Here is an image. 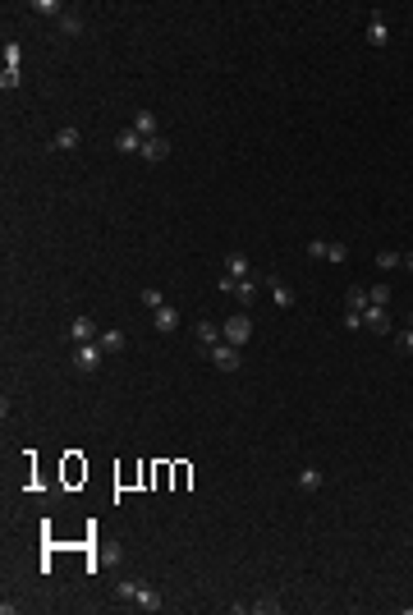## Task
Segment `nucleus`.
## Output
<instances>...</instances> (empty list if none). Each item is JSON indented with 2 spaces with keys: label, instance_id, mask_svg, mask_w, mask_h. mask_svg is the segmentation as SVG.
I'll list each match as a JSON object with an SVG mask.
<instances>
[{
  "label": "nucleus",
  "instance_id": "obj_1",
  "mask_svg": "<svg viewBox=\"0 0 413 615\" xmlns=\"http://www.w3.org/2000/svg\"><path fill=\"white\" fill-rule=\"evenodd\" d=\"M221 336H225V344H234V349L248 344V340H253V317H248V312H234V317L221 326Z\"/></svg>",
  "mask_w": 413,
  "mask_h": 615
},
{
  "label": "nucleus",
  "instance_id": "obj_2",
  "mask_svg": "<svg viewBox=\"0 0 413 615\" xmlns=\"http://www.w3.org/2000/svg\"><path fill=\"white\" fill-rule=\"evenodd\" d=\"M101 354H106V349H101L97 340H92V344H74V368L78 372H97L101 368Z\"/></svg>",
  "mask_w": 413,
  "mask_h": 615
},
{
  "label": "nucleus",
  "instance_id": "obj_3",
  "mask_svg": "<svg viewBox=\"0 0 413 615\" xmlns=\"http://www.w3.org/2000/svg\"><path fill=\"white\" fill-rule=\"evenodd\" d=\"M101 336V326L92 322L88 312H83V317H74V322H69V340H74V344H92V340Z\"/></svg>",
  "mask_w": 413,
  "mask_h": 615
},
{
  "label": "nucleus",
  "instance_id": "obj_4",
  "mask_svg": "<svg viewBox=\"0 0 413 615\" xmlns=\"http://www.w3.org/2000/svg\"><path fill=\"white\" fill-rule=\"evenodd\" d=\"M363 331H372V336H390V312L386 308H363Z\"/></svg>",
  "mask_w": 413,
  "mask_h": 615
},
{
  "label": "nucleus",
  "instance_id": "obj_5",
  "mask_svg": "<svg viewBox=\"0 0 413 615\" xmlns=\"http://www.w3.org/2000/svg\"><path fill=\"white\" fill-rule=\"evenodd\" d=\"M207 358H212L221 372H239V349H234V344H212Z\"/></svg>",
  "mask_w": 413,
  "mask_h": 615
},
{
  "label": "nucleus",
  "instance_id": "obj_6",
  "mask_svg": "<svg viewBox=\"0 0 413 615\" xmlns=\"http://www.w3.org/2000/svg\"><path fill=\"white\" fill-rule=\"evenodd\" d=\"M78 142H83L78 124H60V129H55V152H74Z\"/></svg>",
  "mask_w": 413,
  "mask_h": 615
},
{
  "label": "nucleus",
  "instance_id": "obj_7",
  "mask_svg": "<svg viewBox=\"0 0 413 615\" xmlns=\"http://www.w3.org/2000/svg\"><path fill=\"white\" fill-rule=\"evenodd\" d=\"M138 156H142V161H166V156H170V142L161 138V134H156V138H142V152H138Z\"/></svg>",
  "mask_w": 413,
  "mask_h": 615
},
{
  "label": "nucleus",
  "instance_id": "obj_8",
  "mask_svg": "<svg viewBox=\"0 0 413 615\" xmlns=\"http://www.w3.org/2000/svg\"><path fill=\"white\" fill-rule=\"evenodd\" d=\"M367 42H372L377 51H381V47H390V23H386L381 14H377L372 23H367Z\"/></svg>",
  "mask_w": 413,
  "mask_h": 615
},
{
  "label": "nucleus",
  "instance_id": "obj_9",
  "mask_svg": "<svg viewBox=\"0 0 413 615\" xmlns=\"http://www.w3.org/2000/svg\"><path fill=\"white\" fill-rule=\"evenodd\" d=\"M152 317H156V331H166V336H170V331H179V308H166V303H161Z\"/></svg>",
  "mask_w": 413,
  "mask_h": 615
},
{
  "label": "nucleus",
  "instance_id": "obj_10",
  "mask_svg": "<svg viewBox=\"0 0 413 615\" xmlns=\"http://www.w3.org/2000/svg\"><path fill=\"white\" fill-rule=\"evenodd\" d=\"M258 276H244V280H234V299H239V303H258Z\"/></svg>",
  "mask_w": 413,
  "mask_h": 615
},
{
  "label": "nucleus",
  "instance_id": "obj_11",
  "mask_svg": "<svg viewBox=\"0 0 413 615\" xmlns=\"http://www.w3.org/2000/svg\"><path fill=\"white\" fill-rule=\"evenodd\" d=\"M161 606H166V601L156 597L152 588H142V583H138V597H134V611H147V615H152V611H161Z\"/></svg>",
  "mask_w": 413,
  "mask_h": 615
},
{
  "label": "nucleus",
  "instance_id": "obj_12",
  "mask_svg": "<svg viewBox=\"0 0 413 615\" xmlns=\"http://www.w3.org/2000/svg\"><path fill=\"white\" fill-rule=\"evenodd\" d=\"M115 147H120L124 156H138V152H142V134H134V129H120V138H115Z\"/></svg>",
  "mask_w": 413,
  "mask_h": 615
},
{
  "label": "nucleus",
  "instance_id": "obj_13",
  "mask_svg": "<svg viewBox=\"0 0 413 615\" xmlns=\"http://www.w3.org/2000/svg\"><path fill=\"white\" fill-rule=\"evenodd\" d=\"M266 285H271V299H275V308H294V290L285 285V280L266 276Z\"/></svg>",
  "mask_w": 413,
  "mask_h": 615
},
{
  "label": "nucleus",
  "instance_id": "obj_14",
  "mask_svg": "<svg viewBox=\"0 0 413 615\" xmlns=\"http://www.w3.org/2000/svg\"><path fill=\"white\" fill-rule=\"evenodd\" d=\"M216 340H225V336H221V326H216V322H198V349H202V354L212 349Z\"/></svg>",
  "mask_w": 413,
  "mask_h": 615
},
{
  "label": "nucleus",
  "instance_id": "obj_15",
  "mask_svg": "<svg viewBox=\"0 0 413 615\" xmlns=\"http://www.w3.org/2000/svg\"><path fill=\"white\" fill-rule=\"evenodd\" d=\"M129 129H134V134H142V138H156V115H152V110H138Z\"/></svg>",
  "mask_w": 413,
  "mask_h": 615
},
{
  "label": "nucleus",
  "instance_id": "obj_16",
  "mask_svg": "<svg viewBox=\"0 0 413 615\" xmlns=\"http://www.w3.org/2000/svg\"><path fill=\"white\" fill-rule=\"evenodd\" d=\"M97 344H101L106 354H120L129 340H124V331H115V326H110V331H101V336H97Z\"/></svg>",
  "mask_w": 413,
  "mask_h": 615
},
{
  "label": "nucleus",
  "instance_id": "obj_17",
  "mask_svg": "<svg viewBox=\"0 0 413 615\" xmlns=\"http://www.w3.org/2000/svg\"><path fill=\"white\" fill-rule=\"evenodd\" d=\"M294 482H299V492H317L321 482H326V473H321V468H299Z\"/></svg>",
  "mask_w": 413,
  "mask_h": 615
},
{
  "label": "nucleus",
  "instance_id": "obj_18",
  "mask_svg": "<svg viewBox=\"0 0 413 615\" xmlns=\"http://www.w3.org/2000/svg\"><path fill=\"white\" fill-rule=\"evenodd\" d=\"M225 271H229V276H234V280L253 276V266H248V258H244V253H229V258H225Z\"/></svg>",
  "mask_w": 413,
  "mask_h": 615
},
{
  "label": "nucleus",
  "instance_id": "obj_19",
  "mask_svg": "<svg viewBox=\"0 0 413 615\" xmlns=\"http://www.w3.org/2000/svg\"><path fill=\"white\" fill-rule=\"evenodd\" d=\"M345 308H353V312H363V308H367V290H363V285H353V290L345 294Z\"/></svg>",
  "mask_w": 413,
  "mask_h": 615
},
{
  "label": "nucleus",
  "instance_id": "obj_20",
  "mask_svg": "<svg viewBox=\"0 0 413 615\" xmlns=\"http://www.w3.org/2000/svg\"><path fill=\"white\" fill-rule=\"evenodd\" d=\"M377 266H381V271H390V266H404V253L386 248V253H377Z\"/></svg>",
  "mask_w": 413,
  "mask_h": 615
},
{
  "label": "nucleus",
  "instance_id": "obj_21",
  "mask_svg": "<svg viewBox=\"0 0 413 615\" xmlns=\"http://www.w3.org/2000/svg\"><path fill=\"white\" fill-rule=\"evenodd\" d=\"M367 303L386 308V303H390V285H372V290H367Z\"/></svg>",
  "mask_w": 413,
  "mask_h": 615
},
{
  "label": "nucleus",
  "instance_id": "obj_22",
  "mask_svg": "<svg viewBox=\"0 0 413 615\" xmlns=\"http://www.w3.org/2000/svg\"><path fill=\"white\" fill-rule=\"evenodd\" d=\"M115 597H120V601H129V606H134V597H138V583H134V579H124V583L115 588Z\"/></svg>",
  "mask_w": 413,
  "mask_h": 615
},
{
  "label": "nucleus",
  "instance_id": "obj_23",
  "mask_svg": "<svg viewBox=\"0 0 413 615\" xmlns=\"http://www.w3.org/2000/svg\"><path fill=\"white\" fill-rule=\"evenodd\" d=\"M248 611H258V615H275V611H280V601H275V597H262V601H253Z\"/></svg>",
  "mask_w": 413,
  "mask_h": 615
},
{
  "label": "nucleus",
  "instance_id": "obj_24",
  "mask_svg": "<svg viewBox=\"0 0 413 615\" xmlns=\"http://www.w3.org/2000/svg\"><path fill=\"white\" fill-rule=\"evenodd\" d=\"M60 28L69 32V37H78V32H83V18L78 14H60Z\"/></svg>",
  "mask_w": 413,
  "mask_h": 615
},
{
  "label": "nucleus",
  "instance_id": "obj_25",
  "mask_svg": "<svg viewBox=\"0 0 413 615\" xmlns=\"http://www.w3.org/2000/svg\"><path fill=\"white\" fill-rule=\"evenodd\" d=\"M142 303H147V308L156 312V308L166 303V299H161V290H156V285H147V290H142Z\"/></svg>",
  "mask_w": 413,
  "mask_h": 615
},
{
  "label": "nucleus",
  "instance_id": "obj_26",
  "mask_svg": "<svg viewBox=\"0 0 413 615\" xmlns=\"http://www.w3.org/2000/svg\"><path fill=\"white\" fill-rule=\"evenodd\" d=\"M345 331H363V312H353V308H345Z\"/></svg>",
  "mask_w": 413,
  "mask_h": 615
},
{
  "label": "nucleus",
  "instance_id": "obj_27",
  "mask_svg": "<svg viewBox=\"0 0 413 615\" xmlns=\"http://www.w3.org/2000/svg\"><path fill=\"white\" fill-rule=\"evenodd\" d=\"M349 258V248L345 244H326V262H345Z\"/></svg>",
  "mask_w": 413,
  "mask_h": 615
},
{
  "label": "nucleus",
  "instance_id": "obj_28",
  "mask_svg": "<svg viewBox=\"0 0 413 615\" xmlns=\"http://www.w3.org/2000/svg\"><path fill=\"white\" fill-rule=\"evenodd\" d=\"M32 10H42V14H60V0H37Z\"/></svg>",
  "mask_w": 413,
  "mask_h": 615
},
{
  "label": "nucleus",
  "instance_id": "obj_29",
  "mask_svg": "<svg viewBox=\"0 0 413 615\" xmlns=\"http://www.w3.org/2000/svg\"><path fill=\"white\" fill-rule=\"evenodd\" d=\"M308 258H326V239H312V244H308Z\"/></svg>",
  "mask_w": 413,
  "mask_h": 615
},
{
  "label": "nucleus",
  "instance_id": "obj_30",
  "mask_svg": "<svg viewBox=\"0 0 413 615\" xmlns=\"http://www.w3.org/2000/svg\"><path fill=\"white\" fill-rule=\"evenodd\" d=\"M399 354H413V326L404 331V336H399Z\"/></svg>",
  "mask_w": 413,
  "mask_h": 615
},
{
  "label": "nucleus",
  "instance_id": "obj_31",
  "mask_svg": "<svg viewBox=\"0 0 413 615\" xmlns=\"http://www.w3.org/2000/svg\"><path fill=\"white\" fill-rule=\"evenodd\" d=\"M404 266H409V271H413V253H404Z\"/></svg>",
  "mask_w": 413,
  "mask_h": 615
},
{
  "label": "nucleus",
  "instance_id": "obj_32",
  "mask_svg": "<svg viewBox=\"0 0 413 615\" xmlns=\"http://www.w3.org/2000/svg\"><path fill=\"white\" fill-rule=\"evenodd\" d=\"M409 326H413V317H409Z\"/></svg>",
  "mask_w": 413,
  "mask_h": 615
}]
</instances>
